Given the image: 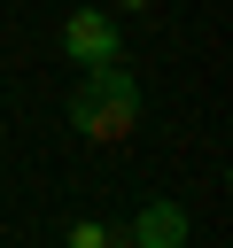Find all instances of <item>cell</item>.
Instances as JSON below:
<instances>
[{"mask_svg":"<svg viewBox=\"0 0 233 248\" xmlns=\"http://www.w3.org/2000/svg\"><path fill=\"white\" fill-rule=\"evenodd\" d=\"M62 54H70L78 70H93V62H116L124 39H116V23H109L101 8H70V16H62Z\"/></svg>","mask_w":233,"mask_h":248,"instance_id":"cell-2","label":"cell"},{"mask_svg":"<svg viewBox=\"0 0 233 248\" xmlns=\"http://www.w3.org/2000/svg\"><path fill=\"white\" fill-rule=\"evenodd\" d=\"M70 248H124L116 225H70Z\"/></svg>","mask_w":233,"mask_h":248,"instance_id":"cell-4","label":"cell"},{"mask_svg":"<svg viewBox=\"0 0 233 248\" xmlns=\"http://www.w3.org/2000/svg\"><path fill=\"white\" fill-rule=\"evenodd\" d=\"M132 248H186V209L179 202H140V217L124 225Z\"/></svg>","mask_w":233,"mask_h":248,"instance_id":"cell-3","label":"cell"},{"mask_svg":"<svg viewBox=\"0 0 233 248\" xmlns=\"http://www.w3.org/2000/svg\"><path fill=\"white\" fill-rule=\"evenodd\" d=\"M132 124H140V85H132L124 54H116V62H93V70L70 85V132H85L93 147H116Z\"/></svg>","mask_w":233,"mask_h":248,"instance_id":"cell-1","label":"cell"}]
</instances>
